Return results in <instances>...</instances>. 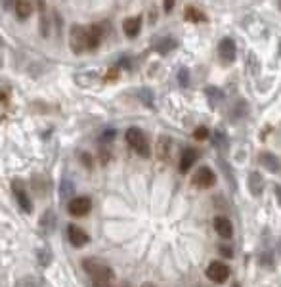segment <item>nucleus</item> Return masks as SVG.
<instances>
[{"label":"nucleus","instance_id":"obj_1","mask_svg":"<svg viewBox=\"0 0 281 287\" xmlns=\"http://www.w3.org/2000/svg\"><path fill=\"white\" fill-rule=\"evenodd\" d=\"M83 270L88 274V278L92 281V287H115L117 285V278L115 272L105 261L98 259V257H86L81 261Z\"/></svg>","mask_w":281,"mask_h":287},{"label":"nucleus","instance_id":"obj_2","mask_svg":"<svg viewBox=\"0 0 281 287\" xmlns=\"http://www.w3.org/2000/svg\"><path fill=\"white\" fill-rule=\"evenodd\" d=\"M125 140H127L128 146L134 149L140 157H144V159L151 157V144H149V140H147V136H145V132L142 129H138V127L127 129Z\"/></svg>","mask_w":281,"mask_h":287},{"label":"nucleus","instance_id":"obj_3","mask_svg":"<svg viewBox=\"0 0 281 287\" xmlns=\"http://www.w3.org/2000/svg\"><path fill=\"white\" fill-rule=\"evenodd\" d=\"M69 46H71L73 54H85L88 50V27H71V31H69Z\"/></svg>","mask_w":281,"mask_h":287},{"label":"nucleus","instance_id":"obj_4","mask_svg":"<svg viewBox=\"0 0 281 287\" xmlns=\"http://www.w3.org/2000/svg\"><path fill=\"white\" fill-rule=\"evenodd\" d=\"M12 193H14V197H16V203L19 205V209L27 213V215H31L33 213V203H31V197H29V191H27V186L23 180H12Z\"/></svg>","mask_w":281,"mask_h":287},{"label":"nucleus","instance_id":"obj_5","mask_svg":"<svg viewBox=\"0 0 281 287\" xmlns=\"http://www.w3.org/2000/svg\"><path fill=\"white\" fill-rule=\"evenodd\" d=\"M230 274H231L230 266H228L226 262H222V261L209 262V266H207V270H205V276H207V279H211V281L218 283V285L226 283V281H228V278H230Z\"/></svg>","mask_w":281,"mask_h":287},{"label":"nucleus","instance_id":"obj_6","mask_svg":"<svg viewBox=\"0 0 281 287\" xmlns=\"http://www.w3.org/2000/svg\"><path fill=\"white\" fill-rule=\"evenodd\" d=\"M92 209V201L86 195H78L67 203V213L71 217H86Z\"/></svg>","mask_w":281,"mask_h":287},{"label":"nucleus","instance_id":"obj_7","mask_svg":"<svg viewBox=\"0 0 281 287\" xmlns=\"http://www.w3.org/2000/svg\"><path fill=\"white\" fill-rule=\"evenodd\" d=\"M218 58H220L222 63H233L235 58H237V46H235V40L226 36L218 43Z\"/></svg>","mask_w":281,"mask_h":287},{"label":"nucleus","instance_id":"obj_8","mask_svg":"<svg viewBox=\"0 0 281 287\" xmlns=\"http://www.w3.org/2000/svg\"><path fill=\"white\" fill-rule=\"evenodd\" d=\"M214 182H216V174L211 167H199L197 169L195 176H193V184L201 190H207V188H213Z\"/></svg>","mask_w":281,"mask_h":287},{"label":"nucleus","instance_id":"obj_9","mask_svg":"<svg viewBox=\"0 0 281 287\" xmlns=\"http://www.w3.org/2000/svg\"><path fill=\"white\" fill-rule=\"evenodd\" d=\"M38 228L44 235H52L58 228V217H56V211L54 209H46L41 215V220H38Z\"/></svg>","mask_w":281,"mask_h":287},{"label":"nucleus","instance_id":"obj_10","mask_svg":"<svg viewBox=\"0 0 281 287\" xmlns=\"http://www.w3.org/2000/svg\"><path fill=\"white\" fill-rule=\"evenodd\" d=\"M67 237H69V243L73 247H85L90 241V235L86 234L85 230L77 224H69L67 226Z\"/></svg>","mask_w":281,"mask_h":287},{"label":"nucleus","instance_id":"obj_11","mask_svg":"<svg viewBox=\"0 0 281 287\" xmlns=\"http://www.w3.org/2000/svg\"><path fill=\"white\" fill-rule=\"evenodd\" d=\"M264 176L258 173V171H251L247 176V188L251 191L253 197H260L262 191H264Z\"/></svg>","mask_w":281,"mask_h":287},{"label":"nucleus","instance_id":"obj_12","mask_svg":"<svg viewBox=\"0 0 281 287\" xmlns=\"http://www.w3.org/2000/svg\"><path fill=\"white\" fill-rule=\"evenodd\" d=\"M214 232L220 235L222 239H231L233 237V224L228 217H216L213 220Z\"/></svg>","mask_w":281,"mask_h":287},{"label":"nucleus","instance_id":"obj_13","mask_svg":"<svg viewBox=\"0 0 281 287\" xmlns=\"http://www.w3.org/2000/svg\"><path fill=\"white\" fill-rule=\"evenodd\" d=\"M142 31V18L140 16H130L123 21V33L127 35V38H136Z\"/></svg>","mask_w":281,"mask_h":287},{"label":"nucleus","instance_id":"obj_14","mask_svg":"<svg viewBox=\"0 0 281 287\" xmlns=\"http://www.w3.org/2000/svg\"><path fill=\"white\" fill-rule=\"evenodd\" d=\"M103 35H105V29L102 23H94L88 27V50H96L102 44Z\"/></svg>","mask_w":281,"mask_h":287},{"label":"nucleus","instance_id":"obj_15","mask_svg":"<svg viewBox=\"0 0 281 287\" xmlns=\"http://www.w3.org/2000/svg\"><path fill=\"white\" fill-rule=\"evenodd\" d=\"M197 157H199V151L195 148H186L180 155V173H187L191 167L197 163Z\"/></svg>","mask_w":281,"mask_h":287},{"label":"nucleus","instance_id":"obj_16","mask_svg":"<svg viewBox=\"0 0 281 287\" xmlns=\"http://www.w3.org/2000/svg\"><path fill=\"white\" fill-rule=\"evenodd\" d=\"M218 167H220L222 174H224V178H226V182L230 186L231 191H237V178H235V174H233V167L224 159V157H218Z\"/></svg>","mask_w":281,"mask_h":287},{"label":"nucleus","instance_id":"obj_17","mask_svg":"<svg viewBox=\"0 0 281 287\" xmlns=\"http://www.w3.org/2000/svg\"><path fill=\"white\" fill-rule=\"evenodd\" d=\"M258 161H260V165L264 167L266 171H270V173H277V171L281 169L279 157L270 153V151H262V153H258Z\"/></svg>","mask_w":281,"mask_h":287},{"label":"nucleus","instance_id":"obj_18","mask_svg":"<svg viewBox=\"0 0 281 287\" xmlns=\"http://www.w3.org/2000/svg\"><path fill=\"white\" fill-rule=\"evenodd\" d=\"M153 48L161 54V56H167V54L172 52L174 48H178V40H176V38H172V36H161V38H157V40H155Z\"/></svg>","mask_w":281,"mask_h":287},{"label":"nucleus","instance_id":"obj_19","mask_svg":"<svg viewBox=\"0 0 281 287\" xmlns=\"http://www.w3.org/2000/svg\"><path fill=\"white\" fill-rule=\"evenodd\" d=\"M60 199L63 201H71L73 199V195H75V182L69 178V176H63V180L60 182Z\"/></svg>","mask_w":281,"mask_h":287},{"label":"nucleus","instance_id":"obj_20","mask_svg":"<svg viewBox=\"0 0 281 287\" xmlns=\"http://www.w3.org/2000/svg\"><path fill=\"white\" fill-rule=\"evenodd\" d=\"M184 18H186L189 23H207V21H209L207 16H205V12H201L197 6H187V8L184 10Z\"/></svg>","mask_w":281,"mask_h":287},{"label":"nucleus","instance_id":"obj_21","mask_svg":"<svg viewBox=\"0 0 281 287\" xmlns=\"http://www.w3.org/2000/svg\"><path fill=\"white\" fill-rule=\"evenodd\" d=\"M14 10H16V16L19 19H27L33 12V0H16Z\"/></svg>","mask_w":281,"mask_h":287},{"label":"nucleus","instance_id":"obj_22","mask_svg":"<svg viewBox=\"0 0 281 287\" xmlns=\"http://www.w3.org/2000/svg\"><path fill=\"white\" fill-rule=\"evenodd\" d=\"M247 115H249V104L245 100H237L230 111L231 121H241V119H245Z\"/></svg>","mask_w":281,"mask_h":287},{"label":"nucleus","instance_id":"obj_23","mask_svg":"<svg viewBox=\"0 0 281 287\" xmlns=\"http://www.w3.org/2000/svg\"><path fill=\"white\" fill-rule=\"evenodd\" d=\"M31 188L33 191L38 195V197H44L46 195V188H48V180H44L43 174H33V178H31Z\"/></svg>","mask_w":281,"mask_h":287},{"label":"nucleus","instance_id":"obj_24","mask_svg":"<svg viewBox=\"0 0 281 287\" xmlns=\"http://www.w3.org/2000/svg\"><path fill=\"white\" fill-rule=\"evenodd\" d=\"M36 261H38V266H43V268H48L54 261V255H52V249L48 245H44L41 247L38 251H36Z\"/></svg>","mask_w":281,"mask_h":287},{"label":"nucleus","instance_id":"obj_25","mask_svg":"<svg viewBox=\"0 0 281 287\" xmlns=\"http://www.w3.org/2000/svg\"><path fill=\"white\" fill-rule=\"evenodd\" d=\"M213 146L218 149V151L228 149V134L222 131V129H216V131H213Z\"/></svg>","mask_w":281,"mask_h":287},{"label":"nucleus","instance_id":"obj_26","mask_svg":"<svg viewBox=\"0 0 281 287\" xmlns=\"http://www.w3.org/2000/svg\"><path fill=\"white\" fill-rule=\"evenodd\" d=\"M136 96L145 107H151V109L155 107V94L151 88H140V90L136 92Z\"/></svg>","mask_w":281,"mask_h":287},{"label":"nucleus","instance_id":"obj_27","mask_svg":"<svg viewBox=\"0 0 281 287\" xmlns=\"http://www.w3.org/2000/svg\"><path fill=\"white\" fill-rule=\"evenodd\" d=\"M205 96H207V100H209L213 105L220 104L222 100L226 98V96H224V92H222L218 87H207V88H205Z\"/></svg>","mask_w":281,"mask_h":287},{"label":"nucleus","instance_id":"obj_28","mask_svg":"<svg viewBox=\"0 0 281 287\" xmlns=\"http://www.w3.org/2000/svg\"><path fill=\"white\" fill-rule=\"evenodd\" d=\"M115 136H117V131H115V129H105V131L102 132V134H100V144H105V146H109L111 142H113V140H115Z\"/></svg>","mask_w":281,"mask_h":287},{"label":"nucleus","instance_id":"obj_29","mask_svg":"<svg viewBox=\"0 0 281 287\" xmlns=\"http://www.w3.org/2000/svg\"><path fill=\"white\" fill-rule=\"evenodd\" d=\"M16 287H43L41 283V279L38 278H33V276H29V278H21L19 281L16 283Z\"/></svg>","mask_w":281,"mask_h":287},{"label":"nucleus","instance_id":"obj_30","mask_svg":"<svg viewBox=\"0 0 281 287\" xmlns=\"http://www.w3.org/2000/svg\"><path fill=\"white\" fill-rule=\"evenodd\" d=\"M258 261L262 262V266H266V268H273V253H270L266 249V251H262L258 255Z\"/></svg>","mask_w":281,"mask_h":287},{"label":"nucleus","instance_id":"obj_31","mask_svg":"<svg viewBox=\"0 0 281 287\" xmlns=\"http://www.w3.org/2000/svg\"><path fill=\"white\" fill-rule=\"evenodd\" d=\"M178 83L180 87H189V69L187 67H180L178 69Z\"/></svg>","mask_w":281,"mask_h":287},{"label":"nucleus","instance_id":"obj_32","mask_svg":"<svg viewBox=\"0 0 281 287\" xmlns=\"http://www.w3.org/2000/svg\"><path fill=\"white\" fill-rule=\"evenodd\" d=\"M78 159H81V163H83V167H85V169H92L94 161H92V155H90V153L81 151V153H78Z\"/></svg>","mask_w":281,"mask_h":287},{"label":"nucleus","instance_id":"obj_33","mask_svg":"<svg viewBox=\"0 0 281 287\" xmlns=\"http://www.w3.org/2000/svg\"><path fill=\"white\" fill-rule=\"evenodd\" d=\"M209 134H211V132H209L207 127H197L195 132H193V138L195 140H207L209 138Z\"/></svg>","mask_w":281,"mask_h":287},{"label":"nucleus","instance_id":"obj_34","mask_svg":"<svg viewBox=\"0 0 281 287\" xmlns=\"http://www.w3.org/2000/svg\"><path fill=\"white\" fill-rule=\"evenodd\" d=\"M218 251H220L222 257H228V259L233 257V249H231L230 245H220V247H218Z\"/></svg>","mask_w":281,"mask_h":287},{"label":"nucleus","instance_id":"obj_35","mask_svg":"<svg viewBox=\"0 0 281 287\" xmlns=\"http://www.w3.org/2000/svg\"><path fill=\"white\" fill-rule=\"evenodd\" d=\"M174 4H176V0H163V10L169 14V12H172Z\"/></svg>","mask_w":281,"mask_h":287},{"label":"nucleus","instance_id":"obj_36","mask_svg":"<svg viewBox=\"0 0 281 287\" xmlns=\"http://www.w3.org/2000/svg\"><path fill=\"white\" fill-rule=\"evenodd\" d=\"M273 193H275V197H277V201H279V205H281V186L279 184H273Z\"/></svg>","mask_w":281,"mask_h":287},{"label":"nucleus","instance_id":"obj_37","mask_svg":"<svg viewBox=\"0 0 281 287\" xmlns=\"http://www.w3.org/2000/svg\"><path fill=\"white\" fill-rule=\"evenodd\" d=\"M12 2H16V0H6V6H10V4H12Z\"/></svg>","mask_w":281,"mask_h":287},{"label":"nucleus","instance_id":"obj_38","mask_svg":"<svg viewBox=\"0 0 281 287\" xmlns=\"http://www.w3.org/2000/svg\"><path fill=\"white\" fill-rule=\"evenodd\" d=\"M123 287H130V285H128V283H123Z\"/></svg>","mask_w":281,"mask_h":287},{"label":"nucleus","instance_id":"obj_39","mask_svg":"<svg viewBox=\"0 0 281 287\" xmlns=\"http://www.w3.org/2000/svg\"><path fill=\"white\" fill-rule=\"evenodd\" d=\"M144 287H151V285H144Z\"/></svg>","mask_w":281,"mask_h":287}]
</instances>
